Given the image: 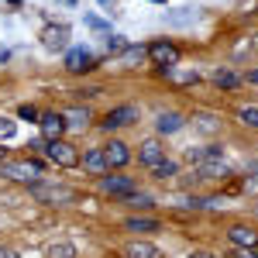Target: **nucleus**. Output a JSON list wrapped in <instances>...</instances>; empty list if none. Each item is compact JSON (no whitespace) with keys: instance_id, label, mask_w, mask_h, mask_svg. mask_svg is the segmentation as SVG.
I'll use <instances>...</instances> for the list:
<instances>
[{"instance_id":"14","label":"nucleus","mask_w":258,"mask_h":258,"mask_svg":"<svg viewBox=\"0 0 258 258\" xmlns=\"http://www.w3.org/2000/svg\"><path fill=\"white\" fill-rule=\"evenodd\" d=\"M182 124H186V117H182V114H176V110H162L159 117H155L159 135H176V131H182Z\"/></svg>"},{"instance_id":"19","label":"nucleus","mask_w":258,"mask_h":258,"mask_svg":"<svg viewBox=\"0 0 258 258\" xmlns=\"http://www.w3.org/2000/svg\"><path fill=\"white\" fill-rule=\"evenodd\" d=\"M127 231H138V234H148V231H159V220H148V217H127L124 220Z\"/></svg>"},{"instance_id":"21","label":"nucleus","mask_w":258,"mask_h":258,"mask_svg":"<svg viewBox=\"0 0 258 258\" xmlns=\"http://www.w3.org/2000/svg\"><path fill=\"white\" fill-rule=\"evenodd\" d=\"M210 80L217 83V86H224V90H234V86L241 83V76H238V73H231V69H217Z\"/></svg>"},{"instance_id":"8","label":"nucleus","mask_w":258,"mask_h":258,"mask_svg":"<svg viewBox=\"0 0 258 258\" xmlns=\"http://www.w3.org/2000/svg\"><path fill=\"white\" fill-rule=\"evenodd\" d=\"M162 159H165V148H162L159 138H148V141H141V145H138V162H141V165L152 169V165H159Z\"/></svg>"},{"instance_id":"37","label":"nucleus","mask_w":258,"mask_h":258,"mask_svg":"<svg viewBox=\"0 0 258 258\" xmlns=\"http://www.w3.org/2000/svg\"><path fill=\"white\" fill-rule=\"evenodd\" d=\"M0 162H4V148H0Z\"/></svg>"},{"instance_id":"12","label":"nucleus","mask_w":258,"mask_h":258,"mask_svg":"<svg viewBox=\"0 0 258 258\" xmlns=\"http://www.w3.org/2000/svg\"><path fill=\"white\" fill-rule=\"evenodd\" d=\"M227 238H231L234 248H258V231H251L248 224H234L227 231Z\"/></svg>"},{"instance_id":"17","label":"nucleus","mask_w":258,"mask_h":258,"mask_svg":"<svg viewBox=\"0 0 258 258\" xmlns=\"http://www.w3.org/2000/svg\"><path fill=\"white\" fill-rule=\"evenodd\" d=\"M197 172H200V179H224L227 176V165L224 162H203V165H197Z\"/></svg>"},{"instance_id":"15","label":"nucleus","mask_w":258,"mask_h":258,"mask_svg":"<svg viewBox=\"0 0 258 258\" xmlns=\"http://www.w3.org/2000/svg\"><path fill=\"white\" fill-rule=\"evenodd\" d=\"M220 159V145H207V148H189L186 162L189 165H203V162H217Z\"/></svg>"},{"instance_id":"26","label":"nucleus","mask_w":258,"mask_h":258,"mask_svg":"<svg viewBox=\"0 0 258 258\" xmlns=\"http://www.w3.org/2000/svg\"><path fill=\"white\" fill-rule=\"evenodd\" d=\"M145 55H148V48H127V52H124V66H135V62H141L145 59Z\"/></svg>"},{"instance_id":"6","label":"nucleus","mask_w":258,"mask_h":258,"mask_svg":"<svg viewBox=\"0 0 258 258\" xmlns=\"http://www.w3.org/2000/svg\"><path fill=\"white\" fill-rule=\"evenodd\" d=\"M100 189H103V193H110V197H120V200H124L127 193H135V179L107 172V176H100Z\"/></svg>"},{"instance_id":"10","label":"nucleus","mask_w":258,"mask_h":258,"mask_svg":"<svg viewBox=\"0 0 258 258\" xmlns=\"http://www.w3.org/2000/svg\"><path fill=\"white\" fill-rule=\"evenodd\" d=\"M66 69H69V73H90V69H93L90 48H69V52H66Z\"/></svg>"},{"instance_id":"1","label":"nucleus","mask_w":258,"mask_h":258,"mask_svg":"<svg viewBox=\"0 0 258 258\" xmlns=\"http://www.w3.org/2000/svg\"><path fill=\"white\" fill-rule=\"evenodd\" d=\"M0 176L11 182H38V176H45V165L35 159H21V162H0Z\"/></svg>"},{"instance_id":"34","label":"nucleus","mask_w":258,"mask_h":258,"mask_svg":"<svg viewBox=\"0 0 258 258\" xmlns=\"http://www.w3.org/2000/svg\"><path fill=\"white\" fill-rule=\"evenodd\" d=\"M248 83H258V69H255V73H248Z\"/></svg>"},{"instance_id":"31","label":"nucleus","mask_w":258,"mask_h":258,"mask_svg":"<svg viewBox=\"0 0 258 258\" xmlns=\"http://www.w3.org/2000/svg\"><path fill=\"white\" fill-rule=\"evenodd\" d=\"M231 258H258V248H238Z\"/></svg>"},{"instance_id":"4","label":"nucleus","mask_w":258,"mask_h":258,"mask_svg":"<svg viewBox=\"0 0 258 258\" xmlns=\"http://www.w3.org/2000/svg\"><path fill=\"white\" fill-rule=\"evenodd\" d=\"M135 120H138V107H135V103H120V107H114L100 124H103V131H117V127H127V124H135Z\"/></svg>"},{"instance_id":"36","label":"nucleus","mask_w":258,"mask_h":258,"mask_svg":"<svg viewBox=\"0 0 258 258\" xmlns=\"http://www.w3.org/2000/svg\"><path fill=\"white\" fill-rule=\"evenodd\" d=\"M100 4H103V7H107V4H110V0H100Z\"/></svg>"},{"instance_id":"27","label":"nucleus","mask_w":258,"mask_h":258,"mask_svg":"<svg viewBox=\"0 0 258 258\" xmlns=\"http://www.w3.org/2000/svg\"><path fill=\"white\" fill-rule=\"evenodd\" d=\"M172 24H189V21H197V11H193V7H182V11H179V14H172Z\"/></svg>"},{"instance_id":"33","label":"nucleus","mask_w":258,"mask_h":258,"mask_svg":"<svg viewBox=\"0 0 258 258\" xmlns=\"http://www.w3.org/2000/svg\"><path fill=\"white\" fill-rule=\"evenodd\" d=\"M0 258H18V255H14L11 248H0Z\"/></svg>"},{"instance_id":"35","label":"nucleus","mask_w":258,"mask_h":258,"mask_svg":"<svg viewBox=\"0 0 258 258\" xmlns=\"http://www.w3.org/2000/svg\"><path fill=\"white\" fill-rule=\"evenodd\" d=\"M0 62H7V52H4V48H0Z\"/></svg>"},{"instance_id":"32","label":"nucleus","mask_w":258,"mask_h":258,"mask_svg":"<svg viewBox=\"0 0 258 258\" xmlns=\"http://www.w3.org/2000/svg\"><path fill=\"white\" fill-rule=\"evenodd\" d=\"M189 258H217V255H210V251H193Z\"/></svg>"},{"instance_id":"5","label":"nucleus","mask_w":258,"mask_h":258,"mask_svg":"<svg viewBox=\"0 0 258 258\" xmlns=\"http://www.w3.org/2000/svg\"><path fill=\"white\" fill-rule=\"evenodd\" d=\"M148 59L162 69H172V66H179V48L169 41H155V45H148Z\"/></svg>"},{"instance_id":"23","label":"nucleus","mask_w":258,"mask_h":258,"mask_svg":"<svg viewBox=\"0 0 258 258\" xmlns=\"http://www.w3.org/2000/svg\"><path fill=\"white\" fill-rule=\"evenodd\" d=\"M48 258H76V244L59 241V244H52V248H48Z\"/></svg>"},{"instance_id":"25","label":"nucleus","mask_w":258,"mask_h":258,"mask_svg":"<svg viewBox=\"0 0 258 258\" xmlns=\"http://www.w3.org/2000/svg\"><path fill=\"white\" fill-rule=\"evenodd\" d=\"M238 120L248 127H258V107H238Z\"/></svg>"},{"instance_id":"28","label":"nucleus","mask_w":258,"mask_h":258,"mask_svg":"<svg viewBox=\"0 0 258 258\" xmlns=\"http://www.w3.org/2000/svg\"><path fill=\"white\" fill-rule=\"evenodd\" d=\"M14 120H7V117H0V138H14Z\"/></svg>"},{"instance_id":"20","label":"nucleus","mask_w":258,"mask_h":258,"mask_svg":"<svg viewBox=\"0 0 258 258\" xmlns=\"http://www.w3.org/2000/svg\"><path fill=\"white\" fill-rule=\"evenodd\" d=\"M169 80H176V83H200V73L197 69H179V66H172V69H162Z\"/></svg>"},{"instance_id":"7","label":"nucleus","mask_w":258,"mask_h":258,"mask_svg":"<svg viewBox=\"0 0 258 258\" xmlns=\"http://www.w3.org/2000/svg\"><path fill=\"white\" fill-rule=\"evenodd\" d=\"M103 159H107V169H124L131 162V148L124 141H110V145H103Z\"/></svg>"},{"instance_id":"18","label":"nucleus","mask_w":258,"mask_h":258,"mask_svg":"<svg viewBox=\"0 0 258 258\" xmlns=\"http://www.w3.org/2000/svg\"><path fill=\"white\" fill-rule=\"evenodd\" d=\"M62 117H66V127H69V124H73V127H86V124H90V110H86V107H69Z\"/></svg>"},{"instance_id":"29","label":"nucleus","mask_w":258,"mask_h":258,"mask_svg":"<svg viewBox=\"0 0 258 258\" xmlns=\"http://www.w3.org/2000/svg\"><path fill=\"white\" fill-rule=\"evenodd\" d=\"M107 48H110V52H120V48H127V41L120 38V35H110V38H107Z\"/></svg>"},{"instance_id":"16","label":"nucleus","mask_w":258,"mask_h":258,"mask_svg":"<svg viewBox=\"0 0 258 258\" xmlns=\"http://www.w3.org/2000/svg\"><path fill=\"white\" fill-rule=\"evenodd\" d=\"M124 255L127 258H162V251L152 241H131V244L124 248Z\"/></svg>"},{"instance_id":"9","label":"nucleus","mask_w":258,"mask_h":258,"mask_svg":"<svg viewBox=\"0 0 258 258\" xmlns=\"http://www.w3.org/2000/svg\"><path fill=\"white\" fill-rule=\"evenodd\" d=\"M38 124H41V135H45L48 141H59V138H62V131H66V117H62V114H55V110L41 114Z\"/></svg>"},{"instance_id":"24","label":"nucleus","mask_w":258,"mask_h":258,"mask_svg":"<svg viewBox=\"0 0 258 258\" xmlns=\"http://www.w3.org/2000/svg\"><path fill=\"white\" fill-rule=\"evenodd\" d=\"M152 176H155V179H172V176H176V162L162 159L159 165H152Z\"/></svg>"},{"instance_id":"3","label":"nucleus","mask_w":258,"mask_h":258,"mask_svg":"<svg viewBox=\"0 0 258 258\" xmlns=\"http://www.w3.org/2000/svg\"><path fill=\"white\" fill-rule=\"evenodd\" d=\"M45 155H48V162L52 165H59V169H73V165H80V152L69 145V141H48L45 145Z\"/></svg>"},{"instance_id":"22","label":"nucleus","mask_w":258,"mask_h":258,"mask_svg":"<svg viewBox=\"0 0 258 258\" xmlns=\"http://www.w3.org/2000/svg\"><path fill=\"white\" fill-rule=\"evenodd\" d=\"M124 203H127V207H138V210H148V207H155V200L148 197V193H138V189H135V193H127V197H124Z\"/></svg>"},{"instance_id":"13","label":"nucleus","mask_w":258,"mask_h":258,"mask_svg":"<svg viewBox=\"0 0 258 258\" xmlns=\"http://www.w3.org/2000/svg\"><path fill=\"white\" fill-rule=\"evenodd\" d=\"M66 38H69V28H66V24H48V28L41 31V45L52 48V52H55V48H66Z\"/></svg>"},{"instance_id":"2","label":"nucleus","mask_w":258,"mask_h":258,"mask_svg":"<svg viewBox=\"0 0 258 258\" xmlns=\"http://www.w3.org/2000/svg\"><path fill=\"white\" fill-rule=\"evenodd\" d=\"M31 193H35V200L48 203V207H66V203H73V200H76V189H69V186H62V182H55V186L35 182V186H31Z\"/></svg>"},{"instance_id":"30","label":"nucleus","mask_w":258,"mask_h":258,"mask_svg":"<svg viewBox=\"0 0 258 258\" xmlns=\"http://www.w3.org/2000/svg\"><path fill=\"white\" fill-rule=\"evenodd\" d=\"M18 117H24V120H38V110H35L31 103H24V107L18 110Z\"/></svg>"},{"instance_id":"11","label":"nucleus","mask_w":258,"mask_h":258,"mask_svg":"<svg viewBox=\"0 0 258 258\" xmlns=\"http://www.w3.org/2000/svg\"><path fill=\"white\" fill-rule=\"evenodd\" d=\"M80 165L90 172V176H107L110 169H107V159H103V148H90V152H83Z\"/></svg>"},{"instance_id":"38","label":"nucleus","mask_w":258,"mask_h":258,"mask_svg":"<svg viewBox=\"0 0 258 258\" xmlns=\"http://www.w3.org/2000/svg\"><path fill=\"white\" fill-rule=\"evenodd\" d=\"M255 214H258V210H255Z\"/></svg>"}]
</instances>
